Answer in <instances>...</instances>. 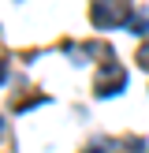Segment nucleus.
Segmentation results:
<instances>
[{"label": "nucleus", "instance_id": "1", "mask_svg": "<svg viewBox=\"0 0 149 153\" xmlns=\"http://www.w3.org/2000/svg\"><path fill=\"white\" fill-rule=\"evenodd\" d=\"M127 15V4L123 0H93V26L97 30H108V26H119Z\"/></svg>", "mask_w": 149, "mask_h": 153}, {"label": "nucleus", "instance_id": "2", "mask_svg": "<svg viewBox=\"0 0 149 153\" xmlns=\"http://www.w3.org/2000/svg\"><path fill=\"white\" fill-rule=\"evenodd\" d=\"M123 86H127V71L116 64V60H108V67L97 71V97H112V94H119Z\"/></svg>", "mask_w": 149, "mask_h": 153}, {"label": "nucleus", "instance_id": "3", "mask_svg": "<svg viewBox=\"0 0 149 153\" xmlns=\"http://www.w3.org/2000/svg\"><path fill=\"white\" fill-rule=\"evenodd\" d=\"M127 26H131V34H149V15H145V11L131 15V19H127Z\"/></svg>", "mask_w": 149, "mask_h": 153}, {"label": "nucleus", "instance_id": "4", "mask_svg": "<svg viewBox=\"0 0 149 153\" xmlns=\"http://www.w3.org/2000/svg\"><path fill=\"white\" fill-rule=\"evenodd\" d=\"M138 67H149V45H142V49H138Z\"/></svg>", "mask_w": 149, "mask_h": 153}, {"label": "nucleus", "instance_id": "5", "mask_svg": "<svg viewBox=\"0 0 149 153\" xmlns=\"http://www.w3.org/2000/svg\"><path fill=\"white\" fill-rule=\"evenodd\" d=\"M0 131H4V120H0Z\"/></svg>", "mask_w": 149, "mask_h": 153}]
</instances>
